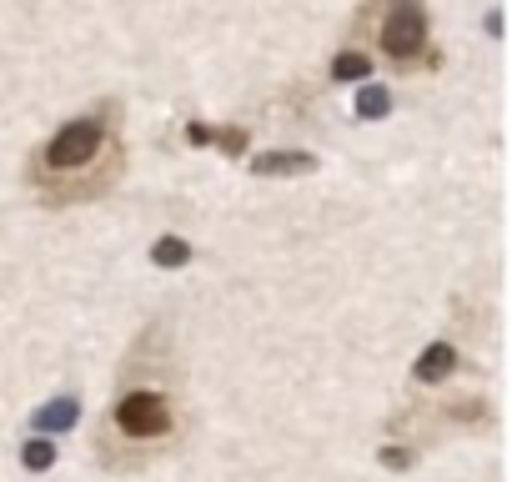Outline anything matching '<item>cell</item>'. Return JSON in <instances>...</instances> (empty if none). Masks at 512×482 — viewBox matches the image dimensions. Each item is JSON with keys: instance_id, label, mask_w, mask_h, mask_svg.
Here are the masks:
<instances>
[{"instance_id": "4", "label": "cell", "mask_w": 512, "mask_h": 482, "mask_svg": "<svg viewBox=\"0 0 512 482\" xmlns=\"http://www.w3.org/2000/svg\"><path fill=\"white\" fill-rule=\"evenodd\" d=\"M452 367H457V347H452V342H432V347H422V357H417L412 377L427 387V382H442V377H452Z\"/></svg>"}, {"instance_id": "9", "label": "cell", "mask_w": 512, "mask_h": 482, "mask_svg": "<svg viewBox=\"0 0 512 482\" xmlns=\"http://www.w3.org/2000/svg\"><path fill=\"white\" fill-rule=\"evenodd\" d=\"M21 462H26V467H36V472H41V467H51V462H56V442L31 437V442L21 447Z\"/></svg>"}, {"instance_id": "5", "label": "cell", "mask_w": 512, "mask_h": 482, "mask_svg": "<svg viewBox=\"0 0 512 482\" xmlns=\"http://www.w3.org/2000/svg\"><path fill=\"white\" fill-rule=\"evenodd\" d=\"M256 176H287V171H317V156L312 151H267L251 161Z\"/></svg>"}, {"instance_id": "7", "label": "cell", "mask_w": 512, "mask_h": 482, "mask_svg": "<svg viewBox=\"0 0 512 482\" xmlns=\"http://www.w3.org/2000/svg\"><path fill=\"white\" fill-rule=\"evenodd\" d=\"M151 262H156V267H186V262H191V241H181V236H161L156 247H151Z\"/></svg>"}, {"instance_id": "8", "label": "cell", "mask_w": 512, "mask_h": 482, "mask_svg": "<svg viewBox=\"0 0 512 482\" xmlns=\"http://www.w3.org/2000/svg\"><path fill=\"white\" fill-rule=\"evenodd\" d=\"M76 422V397H56L41 417H36V427H71Z\"/></svg>"}, {"instance_id": "10", "label": "cell", "mask_w": 512, "mask_h": 482, "mask_svg": "<svg viewBox=\"0 0 512 482\" xmlns=\"http://www.w3.org/2000/svg\"><path fill=\"white\" fill-rule=\"evenodd\" d=\"M382 111H392V96H387L382 86L362 91V116H382Z\"/></svg>"}, {"instance_id": "12", "label": "cell", "mask_w": 512, "mask_h": 482, "mask_svg": "<svg viewBox=\"0 0 512 482\" xmlns=\"http://www.w3.org/2000/svg\"><path fill=\"white\" fill-rule=\"evenodd\" d=\"M216 141H221V146H226V151H241V131H221V136H216Z\"/></svg>"}, {"instance_id": "2", "label": "cell", "mask_w": 512, "mask_h": 482, "mask_svg": "<svg viewBox=\"0 0 512 482\" xmlns=\"http://www.w3.org/2000/svg\"><path fill=\"white\" fill-rule=\"evenodd\" d=\"M121 176H126V121L116 96H101L26 156V186L36 191L41 206H91L111 196Z\"/></svg>"}, {"instance_id": "3", "label": "cell", "mask_w": 512, "mask_h": 482, "mask_svg": "<svg viewBox=\"0 0 512 482\" xmlns=\"http://www.w3.org/2000/svg\"><path fill=\"white\" fill-rule=\"evenodd\" d=\"M352 36L397 76H432L442 66L432 41V16L422 0H362Z\"/></svg>"}, {"instance_id": "11", "label": "cell", "mask_w": 512, "mask_h": 482, "mask_svg": "<svg viewBox=\"0 0 512 482\" xmlns=\"http://www.w3.org/2000/svg\"><path fill=\"white\" fill-rule=\"evenodd\" d=\"M417 452L412 447H382V467H412Z\"/></svg>"}, {"instance_id": "1", "label": "cell", "mask_w": 512, "mask_h": 482, "mask_svg": "<svg viewBox=\"0 0 512 482\" xmlns=\"http://www.w3.org/2000/svg\"><path fill=\"white\" fill-rule=\"evenodd\" d=\"M186 432H191V407H186L181 357L166 327H146L126 347L116 372V397L91 432L96 462L111 472H141L171 457L186 442Z\"/></svg>"}, {"instance_id": "6", "label": "cell", "mask_w": 512, "mask_h": 482, "mask_svg": "<svg viewBox=\"0 0 512 482\" xmlns=\"http://www.w3.org/2000/svg\"><path fill=\"white\" fill-rule=\"evenodd\" d=\"M367 71H372V56L362 46H347V51L332 56V81H362Z\"/></svg>"}]
</instances>
